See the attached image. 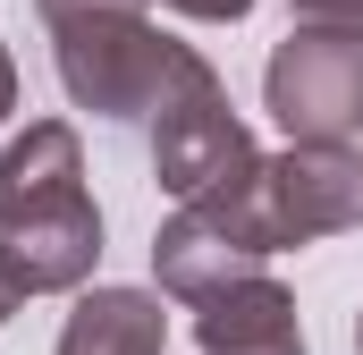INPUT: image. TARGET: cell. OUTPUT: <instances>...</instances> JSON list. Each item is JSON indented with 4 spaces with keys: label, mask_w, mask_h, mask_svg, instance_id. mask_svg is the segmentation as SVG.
<instances>
[{
    "label": "cell",
    "mask_w": 363,
    "mask_h": 355,
    "mask_svg": "<svg viewBox=\"0 0 363 355\" xmlns=\"http://www.w3.org/2000/svg\"><path fill=\"white\" fill-rule=\"evenodd\" d=\"M0 263L26 296H68L101 263V212L68 119H34L0 153Z\"/></svg>",
    "instance_id": "cell-1"
},
{
    "label": "cell",
    "mask_w": 363,
    "mask_h": 355,
    "mask_svg": "<svg viewBox=\"0 0 363 355\" xmlns=\"http://www.w3.org/2000/svg\"><path fill=\"white\" fill-rule=\"evenodd\" d=\"M194 212L245 246L254 263L363 229V153L355 144H287V153H254L237 178H220L211 195H194Z\"/></svg>",
    "instance_id": "cell-2"
},
{
    "label": "cell",
    "mask_w": 363,
    "mask_h": 355,
    "mask_svg": "<svg viewBox=\"0 0 363 355\" xmlns=\"http://www.w3.org/2000/svg\"><path fill=\"white\" fill-rule=\"evenodd\" d=\"M51 68L93 119H152L169 77L186 68V43H169L144 9H85L51 26Z\"/></svg>",
    "instance_id": "cell-3"
},
{
    "label": "cell",
    "mask_w": 363,
    "mask_h": 355,
    "mask_svg": "<svg viewBox=\"0 0 363 355\" xmlns=\"http://www.w3.org/2000/svg\"><path fill=\"white\" fill-rule=\"evenodd\" d=\"M262 110L287 144H355L363 136V34L296 26L262 68Z\"/></svg>",
    "instance_id": "cell-4"
},
{
    "label": "cell",
    "mask_w": 363,
    "mask_h": 355,
    "mask_svg": "<svg viewBox=\"0 0 363 355\" xmlns=\"http://www.w3.org/2000/svg\"><path fill=\"white\" fill-rule=\"evenodd\" d=\"M254 161V136H245V119L228 110V85L211 77V60L203 51H186V68L169 77L161 93V110H152V178L194 203V195H211L220 178H237Z\"/></svg>",
    "instance_id": "cell-5"
},
{
    "label": "cell",
    "mask_w": 363,
    "mask_h": 355,
    "mask_svg": "<svg viewBox=\"0 0 363 355\" xmlns=\"http://www.w3.org/2000/svg\"><path fill=\"white\" fill-rule=\"evenodd\" d=\"M194 347L203 355H304V322H296V296L279 288L271 271L220 288L194 305Z\"/></svg>",
    "instance_id": "cell-6"
},
{
    "label": "cell",
    "mask_w": 363,
    "mask_h": 355,
    "mask_svg": "<svg viewBox=\"0 0 363 355\" xmlns=\"http://www.w3.org/2000/svg\"><path fill=\"white\" fill-rule=\"evenodd\" d=\"M254 254L245 246H228L194 203H178L169 220H161V237H152V279H161V296H178L186 313L203 305V296H220V288H237V279H254Z\"/></svg>",
    "instance_id": "cell-7"
},
{
    "label": "cell",
    "mask_w": 363,
    "mask_h": 355,
    "mask_svg": "<svg viewBox=\"0 0 363 355\" xmlns=\"http://www.w3.org/2000/svg\"><path fill=\"white\" fill-rule=\"evenodd\" d=\"M169 347V313L144 288H85L77 313L60 322L51 355H161Z\"/></svg>",
    "instance_id": "cell-8"
},
{
    "label": "cell",
    "mask_w": 363,
    "mask_h": 355,
    "mask_svg": "<svg viewBox=\"0 0 363 355\" xmlns=\"http://www.w3.org/2000/svg\"><path fill=\"white\" fill-rule=\"evenodd\" d=\"M287 9L321 34H363V0H287Z\"/></svg>",
    "instance_id": "cell-9"
},
{
    "label": "cell",
    "mask_w": 363,
    "mask_h": 355,
    "mask_svg": "<svg viewBox=\"0 0 363 355\" xmlns=\"http://www.w3.org/2000/svg\"><path fill=\"white\" fill-rule=\"evenodd\" d=\"M161 9H178V17H203V26H237L254 0H161Z\"/></svg>",
    "instance_id": "cell-10"
},
{
    "label": "cell",
    "mask_w": 363,
    "mask_h": 355,
    "mask_svg": "<svg viewBox=\"0 0 363 355\" xmlns=\"http://www.w3.org/2000/svg\"><path fill=\"white\" fill-rule=\"evenodd\" d=\"M17 110V60H9V43H0V119Z\"/></svg>",
    "instance_id": "cell-11"
},
{
    "label": "cell",
    "mask_w": 363,
    "mask_h": 355,
    "mask_svg": "<svg viewBox=\"0 0 363 355\" xmlns=\"http://www.w3.org/2000/svg\"><path fill=\"white\" fill-rule=\"evenodd\" d=\"M17 305H26V288H17V279H9V263H0V322H9V313H17Z\"/></svg>",
    "instance_id": "cell-12"
},
{
    "label": "cell",
    "mask_w": 363,
    "mask_h": 355,
    "mask_svg": "<svg viewBox=\"0 0 363 355\" xmlns=\"http://www.w3.org/2000/svg\"><path fill=\"white\" fill-rule=\"evenodd\" d=\"M355 355H363V313H355Z\"/></svg>",
    "instance_id": "cell-13"
}]
</instances>
